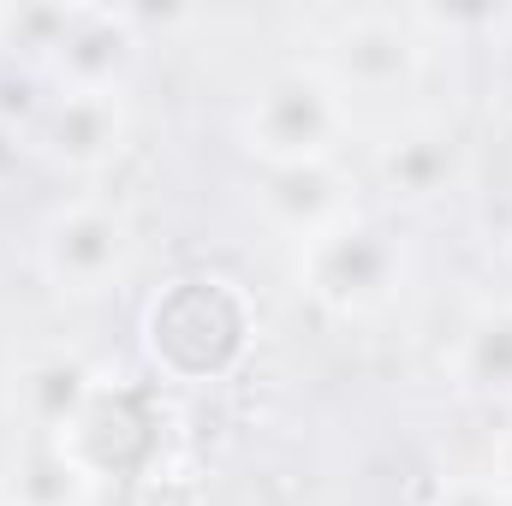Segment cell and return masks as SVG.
I'll list each match as a JSON object with an SVG mask.
<instances>
[{
    "instance_id": "8992f818",
    "label": "cell",
    "mask_w": 512,
    "mask_h": 506,
    "mask_svg": "<svg viewBox=\"0 0 512 506\" xmlns=\"http://www.w3.org/2000/svg\"><path fill=\"white\" fill-rule=\"evenodd\" d=\"M143 66V18L126 6H72L60 48L48 54L42 78L66 96H126Z\"/></svg>"
},
{
    "instance_id": "4fadbf2b",
    "label": "cell",
    "mask_w": 512,
    "mask_h": 506,
    "mask_svg": "<svg viewBox=\"0 0 512 506\" xmlns=\"http://www.w3.org/2000/svg\"><path fill=\"white\" fill-rule=\"evenodd\" d=\"M72 24V6H0V54H24L30 66H48Z\"/></svg>"
},
{
    "instance_id": "e0dca14e",
    "label": "cell",
    "mask_w": 512,
    "mask_h": 506,
    "mask_svg": "<svg viewBox=\"0 0 512 506\" xmlns=\"http://www.w3.org/2000/svg\"><path fill=\"white\" fill-rule=\"evenodd\" d=\"M0 506H6V501H0Z\"/></svg>"
},
{
    "instance_id": "277c9868",
    "label": "cell",
    "mask_w": 512,
    "mask_h": 506,
    "mask_svg": "<svg viewBox=\"0 0 512 506\" xmlns=\"http://www.w3.org/2000/svg\"><path fill=\"white\" fill-rule=\"evenodd\" d=\"M429 36L417 12H346L328 24L316 48V72L352 102V96H405L423 78Z\"/></svg>"
},
{
    "instance_id": "30bf717a",
    "label": "cell",
    "mask_w": 512,
    "mask_h": 506,
    "mask_svg": "<svg viewBox=\"0 0 512 506\" xmlns=\"http://www.w3.org/2000/svg\"><path fill=\"white\" fill-rule=\"evenodd\" d=\"M465 173H471V149L447 120H411V126L387 131V143L376 149V185L405 209L453 197Z\"/></svg>"
},
{
    "instance_id": "7c38bea8",
    "label": "cell",
    "mask_w": 512,
    "mask_h": 506,
    "mask_svg": "<svg viewBox=\"0 0 512 506\" xmlns=\"http://www.w3.org/2000/svg\"><path fill=\"white\" fill-rule=\"evenodd\" d=\"M90 471L72 459L66 441H24L6 471V506H90Z\"/></svg>"
},
{
    "instance_id": "2e32d148",
    "label": "cell",
    "mask_w": 512,
    "mask_h": 506,
    "mask_svg": "<svg viewBox=\"0 0 512 506\" xmlns=\"http://www.w3.org/2000/svg\"><path fill=\"white\" fill-rule=\"evenodd\" d=\"M489 483L512 501V429H501V435H495V447H489Z\"/></svg>"
},
{
    "instance_id": "52a82bcc",
    "label": "cell",
    "mask_w": 512,
    "mask_h": 506,
    "mask_svg": "<svg viewBox=\"0 0 512 506\" xmlns=\"http://www.w3.org/2000/svg\"><path fill=\"white\" fill-rule=\"evenodd\" d=\"M126 137H131L126 96H66V90H54L48 102H36L30 155H42L60 173H102L108 161H120Z\"/></svg>"
},
{
    "instance_id": "3957f363",
    "label": "cell",
    "mask_w": 512,
    "mask_h": 506,
    "mask_svg": "<svg viewBox=\"0 0 512 506\" xmlns=\"http://www.w3.org/2000/svg\"><path fill=\"white\" fill-rule=\"evenodd\" d=\"M405 280H411L405 239L364 209L352 221H340L334 233L298 245V286L340 322H370V316L393 310Z\"/></svg>"
},
{
    "instance_id": "5bb4252c",
    "label": "cell",
    "mask_w": 512,
    "mask_h": 506,
    "mask_svg": "<svg viewBox=\"0 0 512 506\" xmlns=\"http://www.w3.org/2000/svg\"><path fill=\"white\" fill-rule=\"evenodd\" d=\"M429 506H512L489 477H459V483H441V495Z\"/></svg>"
},
{
    "instance_id": "7a4b0ae2",
    "label": "cell",
    "mask_w": 512,
    "mask_h": 506,
    "mask_svg": "<svg viewBox=\"0 0 512 506\" xmlns=\"http://www.w3.org/2000/svg\"><path fill=\"white\" fill-rule=\"evenodd\" d=\"M239 143L256 167L340 161V149L352 143V102L316 66H280L245 96Z\"/></svg>"
},
{
    "instance_id": "8fae6325",
    "label": "cell",
    "mask_w": 512,
    "mask_h": 506,
    "mask_svg": "<svg viewBox=\"0 0 512 506\" xmlns=\"http://www.w3.org/2000/svg\"><path fill=\"white\" fill-rule=\"evenodd\" d=\"M447 376L477 405H512V298L483 304L447 358Z\"/></svg>"
},
{
    "instance_id": "6da1fadb",
    "label": "cell",
    "mask_w": 512,
    "mask_h": 506,
    "mask_svg": "<svg viewBox=\"0 0 512 506\" xmlns=\"http://www.w3.org/2000/svg\"><path fill=\"white\" fill-rule=\"evenodd\" d=\"M251 334V298L227 274H185L143 316V340H149L155 370L167 381H197V387L233 376L251 352Z\"/></svg>"
},
{
    "instance_id": "ba28073f",
    "label": "cell",
    "mask_w": 512,
    "mask_h": 506,
    "mask_svg": "<svg viewBox=\"0 0 512 506\" xmlns=\"http://www.w3.org/2000/svg\"><path fill=\"white\" fill-rule=\"evenodd\" d=\"M96 393H102V376L78 352H30L6 381V405L24 441H66L96 405Z\"/></svg>"
},
{
    "instance_id": "9a60e30c",
    "label": "cell",
    "mask_w": 512,
    "mask_h": 506,
    "mask_svg": "<svg viewBox=\"0 0 512 506\" xmlns=\"http://www.w3.org/2000/svg\"><path fill=\"white\" fill-rule=\"evenodd\" d=\"M24 161H30V126H24V120H12V114L0 108V185H6Z\"/></svg>"
},
{
    "instance_id": "9c48e42d",
    "label": "cell",
    "mask_w": 512,
    "mask_h": 506,
    "mask_svg": "<svg viewBox=\"0 0 512 506\" xmlns=\"http://www.w3.org/2000/svg\"><path fill=\"white\" fill-rule=\"evenodd\" d=\"M256 209L274 233L292 245H310L334 233L340 221L358 215V185L340 161H310V167H262L256 173Z\"/></svg>"
},
{
    "instance_id": "5b68a950",
    "label": "cell",
    "mask_w": 512,
    "mask_h": 506,
    "mask_svg": "<svg viewBox=\"0 0 512 506\" xmlns=\"http://www.w3.org/2000/svg\"><path fill=\"white\" fill-rule=\"evenodd\" d=\"M131 262H137L131 221L96 197L60 203L36 233V268L60 298H102V292L126 286Z\"/></svg>"
}]
</instances>
